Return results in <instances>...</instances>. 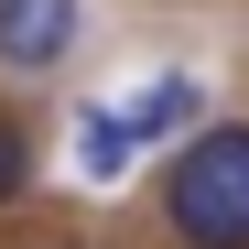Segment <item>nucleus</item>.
I'll return each mask as SVG.
<instances>
[{
	"label": "nucleus",
	"instance_id": "f257e3e1",
	"mask_svg": "<svg viewBox=\"0 0 249 249\" xmlns=\"http://www.w3.org/2000/svg\"><path fill=\"white\" fill-rule=\"evenodd\" d=\"M162 228L184 249H249V119H195L174 174H162Z\"/></svg>",
	"mask_w": 249,
	"mask_h": 249
},
{
	"label": "nucleus",
	"instance_id": "f03ea898",
	"mask_svg": "<svg viewBox=\"0 0 249 249\" xmlns=\"http://www.w3.org/2000/svg\"><path fill=\"white\" fill-rule=\"evenodd\" d=\"M76 54V0H0V65L11 76H54Z\"/></svg>",
	"mask_w": 249,
	"mask_h": 249
},
{
	"label": "nucleus",
	"instance_id": "7ed1b4c3",
	"mask_svg": "<svg viewBox=\"0 0 249 249\" xmlns=\"http://www.w3.org/2000/svg\"><path fill=\"white\" fill-rule=\"evenodd\" d=\"M195 108H206V98H195V76H152V87L119 108V130L152 152V141H184V130H195Z\"/></svg>",
	"mask_w": 249,
	"mask_h": 249
},
{
	"label": "nucleus",
	"instance_id": "20e7f679",
	"mask_svg": "<svg viewBox=\"0 0 249 249\" xmlns=\"http://www.w3.org/2000/svg\"><path fill=\"white\" fill-rule=\"evenodd\" d=\"M130 162H141V141L119 130V108H76V174L87 184H130Z\"/></svg>",
	"mask_w": 249,
	"mask_h": 249
},
{
	"label": "nucleus",
	"instance_id": "39448f33",
	"mask_svg": "<svg viewBox=\"0 0 249 249\" xmlns=\"http://www.w3.org/2000/svg\"><path fill=\"white\" fill-rule=\"evenodd\" d=\"M22 184H33V141L0 119V206H22Z\"/></svg>",
	"mask_w": 249,
	"mask_h": 249
}]
</instances>
